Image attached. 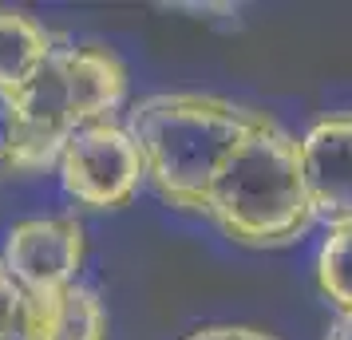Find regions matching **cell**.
<instances>
[{"mask_svg": "<svg viewBox=\"0 0 352 340\" xmlns=\"http://www.w3.org/2000/svg\"><path fill=\"white\" fill-rule=\"evenodd\" d=\"M254 115L257 111H245L222 95L170 91L135 103L127 131L139 143L146 179L155 182L162 202L206 214L210 186L250 131Z\"/></svg>", "mask_w": 352, "mask_h": 340, "instance_id": "6da1fadb", "label": "cell"}, {"mask_svg": "<svg viewBox=\"0 0 352 340\" xmlns=\"http://www.w3.org/2000/svg\"><path fill=\"white\" fill-rule=\"evenodd\" d=\"M206 214L238 245L273 249L297 242L313 226L297 139L257 111L210 186Z\"/></svg>", "mask_w": 352, "mask_h": 340, "instance_id": "7a4b0ae2", "label": "cell"}, {"mask_svg": "<svg viewBox=\"0 0 352 340\" xmlns=\"http://www.w3.org/2000/svg\"><path fill=\"white\" fill-rule=\"evenodd\" d=\"M127 95V67L103 44L56 40L44 67L20 87V174L56 166L72 135L91 123H107Z\"/></svg>", "mask_w": 352, "mask_h": 340, "instance_id": "3957f363", "label": "cell"}, {"mask_svg": "<svg viewBox=\"0 0 352 340\" xmlns=\"http://www.w3.org/2000/svg\"><path fill=\"white\" fill-rule=\"evenodd\" d=\"M60 182L80 206L91 210H119L139 194L146 179L139 143L119 123H91L72 135L60 150Z\"/></svg>", "mask_w": 352, "mask_h": 340, "instance_id": "277c9868", "label": "cell"}, {"mask_svg": "<svg viewBox=\"0 0 352 340\" xmlns=\"http://www.w3.org/2000/svg\"><path fill=\"white\" fill-rule=\"evenodd\" d=\"M87 242L76 218H28L4 238V269L36 297H64L80 281Z\"/></svg>", "mask_w": 352, "mask_h": 340, "instance_id": "5b68a950", "label": "cell"}, {"mask_svg": "<svg viewBox=\"0 0 352 340\" xmlns=\"http://www.w3.org/2000/svg\"><path fill=\"white\" fill-rule=\"evenodd\" d=\"M0 340H107V313L91 289L36 297L0 261Z\"/></svg>", "mask_w": 352, "mask_h": 340, "instance_id": "8992f818", "label": "cell"}, {"mask_svg": "<svg viewBox=\"0 0 352 340\" xmlns=\"http://www.w3.org/2000/svg\"><path fill=\"white\" fill-rule=\"evenodd\" d=\"M297 150L313 218H324L329 226L352 222V115L320 119L297 139Z\"/></svg>", "mask_w": 352, "mask_h": 340, "instance_id": "52a82bcc", "label": "cell"}, {"mask_svg": "<svg viewBox=\"0 0 352 340\" xmlns=\"http://www.w3.org/2000/svg\"><path fill=\"white\" fill-rule=\"evenodd\" d=\"M52 48H56V36L40 20L28 16L24 8L0 4V91L4 95H16L44 67Z\"/></svg>", "mask_w": 352, "mask_h": 340, "instance_id": "ba28073f", "label": "cell"}, {"mask_svg": "<svg viewBox=\"0 0 352 340\" xmlns=\"http://www.w3.org/2000/svg\"><path fill=\"white\" fill-rule=\"evenodd\" d=\"M317 285L340 317H352V222L329 226V238L317 253Z\"/></svg>", "mask_w": 352, "mask_h": 340, "instance_id": "9c48e42d", "label": "cell"}, {"mask_svg": "<svg viewBox=\"0 0 352 340\" xmlns=\"http://www.w3.org/2000/svg\"><path fill=\"white\" fill-rule=\"evenodd\" d=\"M20 179V111L16 99L0 91V182Z\"/></svg>", "mask_w": 352, "mask_h": 340, "instance_id": "30bf717a", "label": "cell"}, {"mask_svg": "<svg viewBox=\"0 0 352 340\" xmlns=\"http://www.w3.org/2000/svg\"><path fill=\"white\" fill-rule=\"evenodd\" d=\"M186 340H277V337L261 332V328H250V324H206V328L190 332Z\"/></svg>", "mask_w": 352, "mask_h": 340, "instance_id": "8fae6325", "label": "cell"}, {"mask_svg": "<svg viewBox=\"0 0 352 340\" xmlns=\"http://www.w3.org/2000/svg\"><path fill=\"white\" fill-rule=\"evenodd\" d=\"M324 340H352V317H336Z\"/></svg>", "mask_w": 352, "mask_h": 340, "instance_id": "7c38bea8", "label": "cell"}]
</instances>
